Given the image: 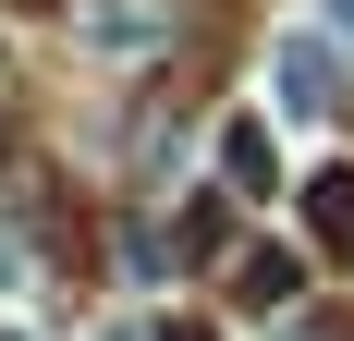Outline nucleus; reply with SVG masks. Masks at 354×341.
<instances>
[{
  "label": "nucleus",
  "instance_id": "obj_1",
  "mask_svg": "<svg viewBox=\"0 0 354 341\" xmlns=\"http://www.w3.org/2000/svg\"><path fill=\"white\" fill-rule=\"evenodd\" d=\"M269 110H281V122H330V110H342L330 37H281V49H269Z\"/></svg>",
  "mask_w": 354,
  "mask_h": 341
},
{
  "label": "nucleus",
  "instance_id": "obj_2",
  "mask_svg": "<svg viewBox=\"0 0 354 341\" xmlns=\"http://www.w3.org/2000/svg\"><path fill=\"white\" fill-rule=\"evenodd\" d=\"M220 170H232V183H245V195H269V122H232V135H220Z\"/></svg>",
  "mask_w": 354,
  "mask_h": 341
},
{
  "label": "nucleus",
  "instance_id": "obj_3",
  "mask_svg": "<svg viewBox=\"0 0 354 341\" xmlns=\"http://www.w3.org/2000/svg\"><path fill=\"white\" fill-rule=\"evenodd\" d=\"M330 12H342V25H354V0H330Z\"/></svg>",
  "mask_w": 354,
  "mask_h": 341
}]
</instances>
